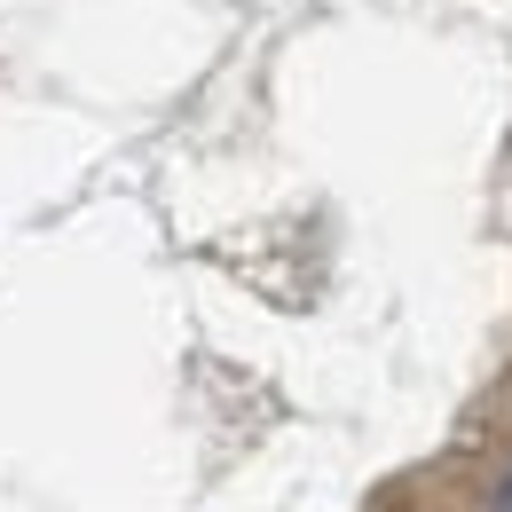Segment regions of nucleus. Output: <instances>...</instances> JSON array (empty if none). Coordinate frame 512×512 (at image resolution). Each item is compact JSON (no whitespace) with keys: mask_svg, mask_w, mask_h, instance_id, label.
I'll return each mask as SVG.
<instances>
[{"mask_svg":"<svg viewBox=\"0 0 512 512\" xmlns=\"http://www.w3.org/2000/svg\"><path fill=\"white\" fill-rule=\"evenodd\" d=\"M489 512H512V473H505V489H497V505H489Z\"/></svg>","mask_w":512,"mask_h":512,"instance_id":"nucleus-1","label":"nucleus"}]
</instances>
